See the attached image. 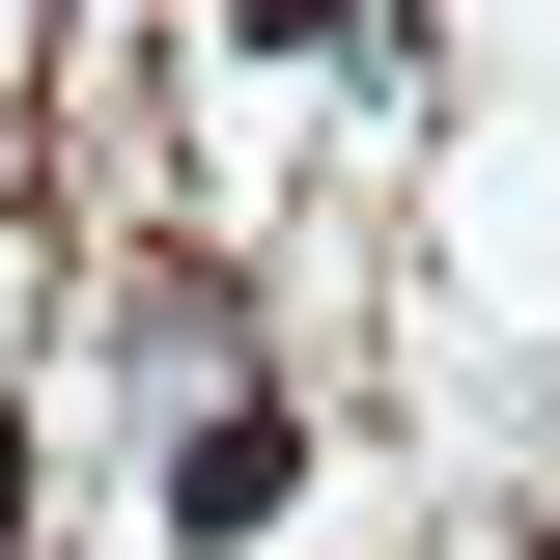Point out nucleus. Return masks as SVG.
Masks as SVG:
<instances>
[{
  "label": "nucleus",
  "mask_w": 560,
  "mask_h": 560,
  "mask_svg": "<svg viewBox=\"0 0 560 560\" xmlns=\"http://www.w3.org/2000/svg\"><path fill=\"white\" fill-rule=\"evenodd\" d=\"M533 560H560V533H533Z\"/></svg>",
  "instance_id": "20e7f679"
},
{
  "label": "nucleus",
  "mask_w": 560,
  "mask_h": 560,
  "mask_svg": "<svg viewBox=\"0 0 560 560\" xmlns=\"http://www.w3.org/2000/svg\"><path fill=\"white\" fill-rule=\"evenodd\" d=\"M280 477H308V420H197V477H168V533H197V560H224V533H280Z\"/></svg>",
  "instance_id": "f257e3e1"
},
{
  "label": "nucleus",
  "mask_w": 560,
  "mask_h": 560,
  "mask_svg": "<svg viewBox=\"0 0 560 560\" xmlns=\"http://www.w3.org/2000/svg\"><path fill=\"white\" fill-rule=\"evenodd\" d=\"M0 560H28V393H0Z\"/></svg>",
  "instance_id": "7ed1b4c3"
},
{
  "label": "nucleus",
  "mask_w": 560,
  "mask_h": 560,
  "mask_svg": "<svg viewBox=\"0 0 560 560\" xmlns=\"http://www.w3.org/2000/svg\"><path fill=\"white\" fill-rule=\"evenodd\" d=\"M224 28H253V57H308V28H337V0H224Z\"/></svg>",
  "instance_id": "f03ea898"
}]
</instances>
